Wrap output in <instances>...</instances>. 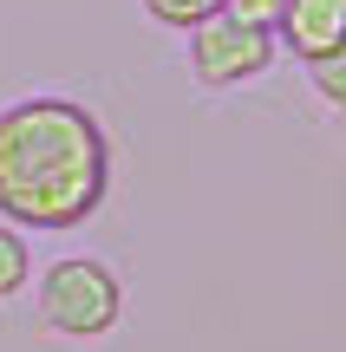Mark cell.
I'll use <instances>...</instances> for the list:
<instances>
[{"instance_id":"6da1fadb","label":"cell","mask_w":346,"mask_h":352,"mask_svg":"<svg viewBox=\"0 0 346 352\" xmlns=\"http://www.w3.org/2000/svg\"><path fill=\"white\" fill-rule=\"evenodd\" d=\"M111 189L105 124L72 98H20L0 111V215L13 228H78Z\"/></svg>"},{"instance_id":"7a4b0ae2","label":"cell","mask_w":346,"mask_h":352,"mask_svg":"<svg viewBox=\"0 0 346 352\" xmlns=\"http://www.w3.org/2000/svg\"><path fill=\"white\" fill-rule=\"evenodd\" d=\"M125 314V287L105 261L91 254H72V261H52L46 280H39V320L65 340H98V333L118 327Z\"/></svg>"},{"instance_id":"3957f363","label":"cell","mask_w":346,"mask_h":352,"mask_svg":"<svg viewBox=\"0 0 346 352\" xmlns=\"http://www.w3.org/2000/svg\"><path fill=\"white\" fill-rule=\"evenodd\" d=\"M274 65V26H248L235 13H216L190 33V72L203 78L209 91H229V85H248Z\"/></svg>"},{"instance_id":"277c9868","label":"cell","mask_w":346,"mask_h":352,"mask_svg":"<svg viewBox=\"0 0 346 352\" xmlns=\"http://www.w3.org/2000/svg\"><path fill=\"white\" fill-rule=\"evenodd\" d=\"M274 33H281V46L294 59H321L346 39V0H281Z\"/></svg>"},{"instance_id":"5b68a950","label":"cell","mask_w":346,"mask_h":352,"mask_svg":"<svg viewBox=\"0 0 346 352\" xmlns=\"http://www.w3.org/2000/svg\"><path fill=\"white\" fill-rule=\"evenodd\" d=\"M144 13H151L157 26H177V33H196L203 20H216L222 0H144Z\"/></svg>"},{"instance_id":"8992f818","label":"cell","mask_w":346,"mask_h":352,"mask_svg":"<svg viewBox=\"0 0 346 352\" xmlns=\"http://www.w3.org/2000/svg\"><path fill=\"white\" fill-rule=\"evenodd\" d=\"M307 78H314V91L327 104H346V39L334 52H321V59H307Z\"/></svg>"},{"instance_id":"52a82bcc","label":"cell","mask_w":346,"mask_h":352,"mask_svg":"<svg viewBox=\"0 0 346 352\" xmlns=\"http://www.w3.org/2000/svg\"><path fill=\"white\" fill-rule=\"evenodd\" d=\"M26 261H33V254H26V241L13 235V228H0V300H7V294H20Z\"/></svg>"},{"instance_id":"ba28073f","label":"cell","mask_w":346,"mask_h":352,"mask_svg":"<svg viewBox=\"0 0 346 352\" xmlns=\"http://www.w3.org/2000/svg\"><path fill=\"white\" fill-rule=\"evenodd\" d=\"M222 13H235L248 26H274L281 20V0H222Z\"/></svg>"}]
</instances>
